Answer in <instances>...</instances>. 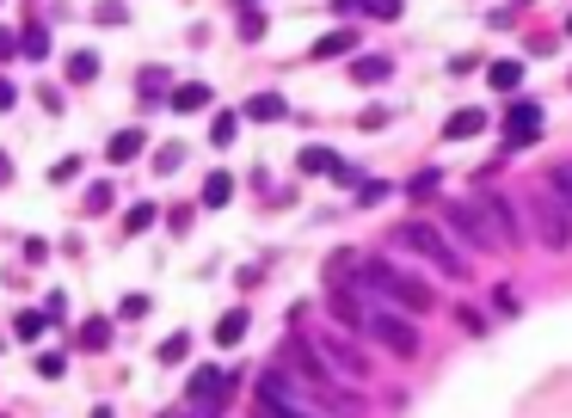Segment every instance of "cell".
<instances>
[{
    "label": "cell",
    "mask_w": 572,
    "mask_h": 418,
    "mask_svg": "<svg viewBox=\"0 0 572 418\" xmlns=\"http://www.w3.org/2000/svg\"><path fill=\"white\" fill-rule=\"evenodd\" d=\"M567 32H572V19H567Z\"/></svg>",
    "instance_id": "obj_31"
},
{
    "label": "cell",
    "mask_w": 572,
    "mask_h": 418,
    "mask_svg": "<svg viewBox=\"0 0 572 418\" xmlns=\"http://www.w3.org/2000/svg\"><path fill=\"white\" fill-rule=\"evenodd\" d=\"M93 74H99V56H87V50H80V56H68V80H74V86H80V80H93Z\"/></svg>",
    "instance_id": "obj_19"
},
{
    "label": "cell",
    "mask_w": 572,
    "mask_h": 418,
    "mask_svg": "<svg viewBox=\"0 0 572 418\" xmlns=\"http://www.w3.org/2000/svg\"><path fill=\"white\" fill-rule=\"evenodd\" d=\"M357 80H364V86H375V80H388V56H364V62H357Z\"/></svg>",
    "instance_id": "obj_18"
},
{
    "label": "cell",
    "mask_w": 572,
    "mask_h": 418,
    "mask_svg": "<svg viewBox=\"0 0 572 418\" xmlns=\"http://www.w3.org/2000/svg\"><path fill=\"white\" fill-rule=\"evenodd\" d=\"M93 418H111V413H93Z\"/></svg>",
    "instance_id": "obj_30"
},
{
    "label": "cell",
    "mask_w": 572,
    "mask_h": 418,
    "mask_svg": "<svg viewBox=\"0 0 572 418\" xmlns=\"http://www.w3.org/2000/svg\"><path fill=\"white\" fill-rule=\"evenodd\" d=\"M161 357H167V363H179V357H185V332H172L167 345H161Z\"/></svg>",
    "instance_id": "obj_25"
},
{
    "label": "cell",
    "mask_w": 572,
    "mask_h": 418,
    "mask_svg": "<svg viewBox=\"0 0 572 418\" xmlns=\"http://www.w3.org/2000/svg\"><path fill=\"white\" fill-rule=\"evenodd\" d=\"M394 246L419 252V259H431V265H438L443 277H462V271H468V259H462L456 246L443 241V234L431 228V222H401V228H394Z\"/></svg>",
    "instance_id": "obj_2"
},
{
    "label": "cell",
    "mask_w": 572,
    "mask_h": 418,
    "mask_svg": "<svg viewBox=\"0 0 572 418\" xmlns=\"http://www.w3.org/2000/svg\"><path fill=\"white\" fill-rule=\"evenodd\" d=\"M505 136H511V148H517V141H536L541 136V104H517V111H511L505 117Z\"/></svg>",
    "instance_id": "obj_9"
},
{
    "label": "cell",
    "mask_w": 572,
    "mask_h": 418,
    "mask_svg": "<svg viewBox=\"0 0 572 418\" xmlns=\"http://www.w3.org/2000/svg\"><path fill=\"white\" fill-rule=\"evenodd\" d=\"M259 418H320L308 406V387H296L290 369H265L259 376Z\"/></svg>",
    "instance_id": "obj_3"
},
{
    "label": "cell",
    "mask_w": 572,
    "mask_h": 418,
    "mask_svg": "<svg viewBox=\"0 0 572 418\" xmlns=\"http://www.w3.org/2000/svg\"><path fill=\"white\" fill-rule=\"evenodd\" d=\"M345 50H357V37H351V32H327L320 43H314V62H327V56H345Z\"/></svg>",
    "instance_id": "obj_11"
},
{
    "label": "cell",
    "mask_w": 572,
    "mask_h": 418,
    "mask_svg": "<svg viewBox=\"0 0 572 418\" xmlns=\"http://www.w3.org/2000/svg\"><path fill=\"white\" fill-rule=\"evenodd\" d=\"M320 357H327V369H338V376H370V357H357V345L351 339H338V332H320Z\"/></svg>",
    "instance_id": "obj_7"
},
{
    "label": "cell",
    "mask_w": 572,
    "mask_h": 418,
    "mask_svg": "<svg viewBox=\"0 0 572 418\" xmlns=\"http://www.w3.org/2000/svg\"><path fill=\"white\" fill-rule=\"evenodd\" d=\"M6 178H13V167H6V154H0V185H6Z\"/></svg>",
    "instance_id": "obj_29"
},
{
    "label": "cell",
    "mask_w": 572,
    "mask_h": 418,
    "mask_svg": "<svg viewBox=\"0 0 572 418\" xmlns=\"http://www.w3.org/2000/svg\"><path fill=\"white\" fill-rule=\"evenodd\" d=\"M209 136H216V148H228V141H235V117H228V111H222V117H216V123H209Z\"/></svg>",
    "instance_id": "obj_23"
},
{
    "label": "cell",
    "mask_w": 572,
    "mask_h": 418,
    "mask_svg": "<svg viewBox=\"0 0 572 418\" xmlns=\"http://www.w3.org/2000/svg\"><path fill=\"white\" fill-rule=\"evenodd\" d=\"M6 56H13V37H6V32H0V62H6Z\"/></svg>",
    "instance_id": "obj_28"
},
{
    "label": "cell",
    "mask_w": 572,
    "mask_h": 418,
    "mask_svg": "<svg viewBox=\"0 0 572 418\" xmlns=\"http://www.w3.org/2000/svg\"><path fill=\"white\" fill-rule=\"evenodd\" d=\"M364 332H370L375 345H388L394 357H419V326H412V320H401L394 308H382V302H370V314H364Z\"/></svg>",
    "instance_id": "obj_4"
},
{
    "label": "cell",
    "mask_w": 572,
    "mask_h": 418,
    "mask_svg": "<svg viewBox=\"0 0 572 418\" xmlns=\"http://www.w3.org/2000/svg\"><path fill=\"white\" fill-rule=\"evenodd\" d=\"M302 173H338L333 148H302Z\"/></svg>",
    "instance_id": "obj_15"
},
{
    "label": "cell",
    "mask_w": 572,
    "mask_h": 418,
    "mask_svg": "<svg viewBox=\"0 0 572 418\" xmlns=\"http://www.w3.org/2000/svg\"><path fill=\"white\" fill-rule=\"evenodd\" d=\"M548 191H560V197L572 204V160H560V167L548 173Z\"/></svg>",
    "instance_id": "obj_21"
},
{
    "label": "cell",
    "mask_w": 572,
    "mask_h": 418,
    "mask_svg": "<svg viewBox=\"0 0 572 418\" xmlns=\"http://www.w3.org/2000/svg\"><path fill=\"white\" fill-rule=\"evenodd\" d=\"M240 332H246V314H222V326H216V345H235V339H240Z\"/></svg>",
    "instance_id": "obj_20"
},
{
    "label": "cell",
    "mask_w": 572,
    "mask_h": 418,
    "mask_svg": "<svg viewBox=\"0 0 572 418\" xmlns=\"http://www.w3.org/2000/svg\"><path fill=\"white\" fill-rule=\"evenodd\" d=\"M370 13L375 19H401V0H370Z\"/></svg>",
    "instance_id": "obj_26"
},
{
    "label": "cell",
    "mask_w": 572,
    "mask_h": 418,
    "mask_svg": "<svg viewBox=\"0 0 572 418\" xmlns=\"http://www.w3.org/2000/svg\"><path fill=\"white\" fill-rule=\"evenodd\" d=\"M246 117H259V123H277V117H283V99H277V93H259V99H246Z\"/></svg>",
    "instance_id": "obj_13"
},
{
    "label": "cell",
    "mask_w": 572,
    "mask_h": 418,
    "mask_svg": "<svg viewBox=\"0 0 572 418\" xmlns=\"http://www.w3.org/2000/svg\"><path fill=\"white\" fill-rule=\"evenodd\" d=\"M486 80H493L499 93H511V86H523V62H493V68H486Z\"/></svg>",
    "instance_id": "obj_12"
},
{
    "label": "cell",
    "mask_w": 572,
    "mask_h": 418,
    "mask_svg": "<svg viewBox=\"0 0 572 418\" xmlns=\"http://www.w3.org/2000/svg\"><path fill=\"white\" fill-rule=\"evenodd\" d=\"M228 197H235V178H228V173H209V185H203V204H209V209H222Z\"/></svg>",
    "instance_id": "obj_14"
},
{
    "label": "cell",
    "mask_w": 572,
    "mask_h": 418,
    "mask_svg": "<svg viewBox=\"0 0 572 418\" xmlns=\"http://www.w3.org/2000/svg\"><path fill=\"white\" fill-rule=\"evenodd\" d=\"M357 277H364V289H375V295H388V302H401V308H412V314L438 308V289H431L425 277L394 271L388 259H364V265H357Z\"/></svg>",
    "instance_id": "obj_1"
},
{
    "label": "cell",
    "mask_w": 572,
    "mask_h": 418,
    "mask_svg": "<svg viewBox=\"0 0 572 418\" xmlns=\"http://www.w3.org/2000/svg\"><path fill=\"white\" fill-rule=\"evenodd\" d=\"M480 130H486V111H456V117H449V123H443V136L449 141H462V136H480Z\"/></svg>",
    "instance_id": "obj_10"
},
{
    "label": "cell",
    "mask_w": 572,
    "mask_h": 418,
    "mask_svg": "<svg viewBox=\"0 0 572 418\" xmlns=\"http://www.w3.org/2000/svg\"><path fill=\"white\" fill-rule=\"evenodd\" d=\"M486 215H493V234H499V246H511V241H523V222H517V204L511 197H486Z\"/></svg>",
    "instance_id": "obj_8"
},
{
    "label": "cell",
    "mask_w": 572,
    "mask_h": 418,
    "mask_svg": "<svg viewBox=\"0 0 572 418\" xmlns=\"http://www.w3.org/2000/svg\"><path fill=\"white\" fill-rule=\"evenodd\" d=\"M148 222H154V204L130 209V215H124V234H142V228H148Z\"/></svg>",
    "instance_id": "obj_22"
},
{
    "label": "cell",
    "mask_w": 572,
    "mask_h": 418,
    "mask_svg": "<svg viewBox=\"0 0 572 418\" xmlns=\"http://www.w3.org/2000/svg\"><path fill=\"white\" fill-rule=\"evenodd\" d=\"M209 104V86H179L172 93V111H203Z\"/></svg>",
    "instance_id": "obj_17"
},
{
    "label": "cell",
    "mask_w": 572,
    "mask_h": 418,
    "mask_svg": "<svg viewBox=\"0 0 572 418\" xmlns=\"http://www.w3.org/2000/svg\"><path fill=\"white\" fill-rule=\"evenodd\" d=\"M572 204H554L548 191H541L536 204H530V215H536V228H541V246L548 252H567V241H572V215H567Z\"/></svg>",
    "instance_id": "obj_5"
},
{
    "label": "cell",
    "mask_w": 572,
    "mask_h": 418,
    "mask_svg": "<svg viewBox=\"0 0 572 418\" xmlns=\"http://www.w3.org/2000/svg\"><path fill=\"white\" fill-rule=\"evenodd\" d=\"M449 234H462L468 246H499V234H493V222H486V209H474V204H456L449 215Z\"/></svg>",
    "instance_id": "obj_6"
},
{
    "label": "cell",
    "mask_w": 572,
    "mask_h": 418,
    "mask_svg": "<svg viewBox=\"0 0 572 418\" xmlns=\"http://www.w3.org/2000/svg\"><path fill=\"white\" fill-rule=\"evenodd\" d=\"M43 50H50V37H43V25H32V32H25V56H32V62H37Z\"/></svg>",
    "instance_id": "obj_24"
},
{
    "label": "cell",
    "mask_w": 572,
    "mask_h": 418,
    "mask_svg": "<svg viewBox=\"0 0 572 418\" xmlns=\"http://www.w3.org/2000/svg\"><path fill=\"white\" fill-rule=\"evenodd\" d=\"M142 154V130H117L111 136V160H135Z\"/></svg>",
    "instance_id": "obj_16"
},
{
    "label": "cell",
    "mask_w": 572,
    "mask_h": 418,
    "mask_svg": "<svg viewBox=\"0 0 572 418\" xmlns=\"http://www.w3.org/2000/svg\"><path fill=\"white\" fill-rule=\"evenodd\" d=\"M13 99H19V93H13V80H0V111H6Z\"/></svg>",
    "instance_id": "obj_27"
}]
</instances>
